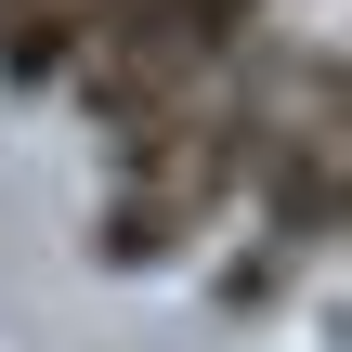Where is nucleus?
Listing matches in <instances>:
<instances>
[{"label":"nucleus","instance_id":"1","mask_svg":"<svg viewBox=\"0 0 352 352\" xmlns=\"http://www.w3.org/2000/svg\"><path fill=\"white\" fill-rule=\"evenodd\" d=\"M78 0H0V91H52L78 65Z\"/></svg>","mask_w":352,"mask_h":352}]
</instances>
